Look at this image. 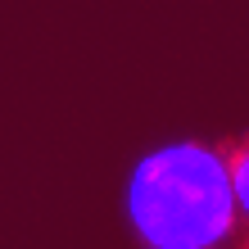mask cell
<instances>
[{
  "instance_id": "1",
  "label": "cell",
  "mask_w": 249,
  "mask_h": 249,
  "mask_svg": "<svg viewBox=\"0 0 249 249\" xmlns=\"http://www.w3.org/2000/svg\"><path fill=\"white\" fill-rule=\"evenodd\" d=\"M113 222L127 249H240L227 141L145 136L113 172Z\"/></svg>"
},
{
  "instance_id": "2",
  "label": "cell",
  "mask_w": 249,
  "mask_h": 249,
  "mask_svg": "<svg viewBox=\"0 0 249 249\" xmlns=\"http://www.w3.org/2000/svg\"><path fill=\"white\" fill-rule=\"evenodd\" d=\"M227 163H231V190L240 213V249H249V127L227 136Z\"/></svg>"
}]
</instances>
